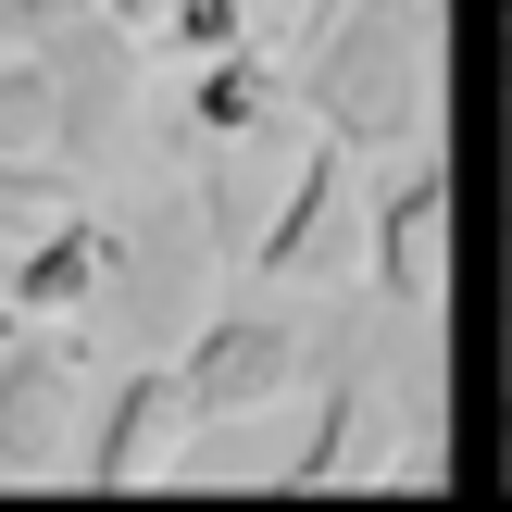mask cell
Segmentation results:
<instances>
[{"instance_id": "cell-1", "label": "cell", "mask_w": 512, "mask_h": 512, "mask_svg": "<svg viewBox=\"0 0 512 512\" xmlns=\"http://www.w3.org/2000/svg\"><path fill=\"white\" fill-rule=\"evenodd\" d=\"M288 100L350 163L413 150L438 125V0H325L300 63H288Z\"/></svg>"}, {"instance_id": "cell-2", "label": "cell", "mask_w": 512, "mask_h": 512, "mask_svg": "<svg viewBox=\"0 0 512 512\" xmlns=\"http://www.w3.org/2000/svg\"><path fill=\"white\" fill-rule=\"evenodd\" d=\"M450 200H463V150L425 125L413 150H388V188H375V213H363V288H375V313H425L438 300V275H450Z\"/></svg>"}, {"instance_id": "cell-3", "label": "cell", "mask_w": 512, "mask_h": 512, "mask_svg": "<svg viewBox=\"0 0 512 512\" xmlns=\"http://www.w3.org/2000/svg\"><path fill=\"white\" fill-rule=\"evenodd\" d=\"M38 75H50V163L100 175L125 150V100H138V25H113L100 0H75V13H50Z\"/></svg>"}, {"instance_id": "cell-4", "label": "cell", "mask_w": 512, "mask_h": 512, "mask_svg": "<svg viewBox=\"0 0 512 512\" xmlns=\"http://www.w3.org/2000/svg\"><path fill=\"white\" fill-rule=\"evenodd\" d=\"M300 363H313L300 313H275V300H250V288H238L188 350H175L188 425H213V413H288V400H300Z\"/></svg>"}, {"instance_id": "cell-5", "label": "cell", "mask_w": 512, "mask_h": 512, "mask_svg": "<svg viewBox=\"0 0 512 512\" xmlns=\"http://www.w3.org/2000/svg\"><path fill=\"white\" fill-rule=\"evenodd\" d=\"M125 263H138V238H125V225L75 188L50 225H25V238H13V263H0V313H25V325H75V313H100V300L125 288Z\"/></svg>"}, {"instance_id": "cell-6", "label": "cell", "mask_w": 512, "mask_h": 512, "mask_svg": "<svg viewBox=\"0 0 512 512\" xmlns=\"http://www.w3.org/2000/svg\"><path fill=\"white\" fill-rule=\"evenodd\" d=\"M88 338L75 325H0V475H63L75 463V413H88Z\"/></svg>"}, {"instance_id": "cell-7", "label": "cell", "mask_w": 512, "mask_h": 512, "mask_svg": "<svg viewBox=\"0 0 512 512\" xmlns=\"http://www.w3.org/2000/svg\"><path fill=\"white\" fill-rule=\"evenodd\" d=\"M338 225H350V150L325 138V125H300V163H288V188H275V213L250 225L238 288H288V275H325V263L350 250Z\"/></svg>"}, {"instance_id": "cell-8", "label": "cell", "mask_w": 512, "mask_h": 512, "mask_svg": "<svg viewBox=\"0 0 512 512\" xmlns=\"http://www.w3.org/2000/svg\"><path fill=\"white\" fill-rule=\"evenodd\" d=\"M388 375L363 363V350H338V375L313 388V425H300L288 450H275V488H338V475H388L400 450H388Z\"/></svg>"}, {"instance_id": "cell-9", "label": "cell", "mask_w": 512, "mask_h": 512, "mask_svg": "<svg viewBox=\"0 0 512 512\" xmlns=\"http://www.w3.org/2000/svg\"><path fill=\"white\" fill-rule=\"evenodd\" d=\"M175 438H188V388H175V363H125L113 388L88 400L75 475H88V488H138V475L175 463Z\"/></svg>"}, {"instance_id": "cell-10", "label": "cell", "mask_w": 512, "mask_h": 512, "mask_svg": "<svg viewBox=\"0 0 512 512\" xmlns=\"http://www.w3.org/2000/svg\"><path fill=\"white\" fill-rule=\"evenodd\" d=\"M288 113H300V100H288V63H275L263 38L200 50V63H188V138H250V150H263Z\"/></svg>"}, {"instance_id": "cell-11", "label": "cell", "mask_w": 512, "mask_h": 512, "mask_svg": "<svg viewBox=\"0 0 512 512\" xmlns=\"http://www.w3.org/2000/svg\"><path fill=\"white\" fill-rule=\"evenodd\" d=\"M0 150H38V163H50V75H38V38L0 50Z\"/></svg>"}, {"instance_id": "cell-12", "label": "cell", "mask_w": 512, "mask_h": 512, "mask_svg": "<svg viewBox=\"0 0 512 512\" xmlns=\"http://www.w3.org/2000/svg\"><path fill=\"white\" fill-rule=\"evenodd\" d=\"M150 38L200 63V50H238V38H263V0H175V13L150 25Z\"/></svg>"}, {"instance_id": "cell-13", "label": "cell", "mask_w": 512, "mask_h": 512, "mask_svg": "<svg viewBox=\"0 0 512 512\" xmlns=\"http://www.w3.org/2000/svg\"><path fill=\"white\" fill-rule=\"evenodd\" d=\"M50 13H75V0H0V50H25V38H50Z\"/></svg>"}, {"instance_id": "cell-14", "label": "cell", "mask_w": 512, "mask_h": 512, "mask_svg": "<svg viewBox=\"0 0 512 512\" xmlns=\"http://www.w3.org/2000/svg\"><path fill=\"white\" fill-rule=\"evenodd\" d=\"M100 13H113V25H138V38H150V25H163L175 0H100Z\"/></svg>"}, {"instance_id": "cell-15", "label": "cell", "mask_w": 512, "mask_h": 512, "mask_svg": "<svg viewBox=\"0 0 512 512\" xmlns=\"http://www.w3.org/2000/svg\"><path fill=\"white\" fill-rule=\"evenodd\" d=\"M0 325H13V313H0Z\"/></svg>"}]
</instances>
